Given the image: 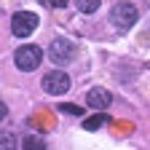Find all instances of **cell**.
<instances>
[{
	"label": "cell",
	"mask_w": 150,
	"mask_h": 150,
	"mask_svg": "<svg viewBox=\"0 0 150 150\" xmlns=\"http://www.w3.org/2000/svg\"><path fill=\"white\" fill-rule=\"evenodd\" d=\"M137 16H139V13H137V8L131 6V3H115V6H112V11H110V22H112V27H115V30L126 32V30L134 27Z\"/></svg>",
	"instance_id": "6da1fadb"
},
{
	"label": "cell",
	"mask_w": 150,
	"mask_h": 150,
	"mask_svg": "<svg viewBox=\"0 0 150 150\" xmlns=\"http://www.w3.org/2000/svg\"><path fill=\"white\" fill-rule=\"evenodd\" d=\"M38 22H40V19H38L32 11H16L13 19H11V32H13L16 38H27V35L35 32Z\"/></svg>",
	"instance_id": "7a4b0ae2"
},
{
	"label": "cell",
	"mask_w": 150,
	"mask_h": 150,
	"mask_svg": "<svg viewBox=\"0 0 150 150\" xmlns=\"http://www.w3.org/2000/svg\"><path fill=\"white\" fill-rule=\"evenodd\" d=\"M40 59H43V51L38 48V46H22V48L16 51V56H13L16 67L22 70V72H32L38 64H40Z\"/></svg>",
	"instance_id": "3957f363"
},
{
	"label": "cell",
	"mask_w": 150,
	"mask_h": 150,
	"mask_svg": "<svg viewBox=\"0 0 150 150\" xmlns=\"http://www.w3.org/2000/svg\"><path fill=\"white\" fill-rule=\"evenodd\" d=\"M70 88V75L62 72V70H51L43 75V91L46 94H54V97H59Z\"/></svg>",
	"instance_id": "277c9868"
},
{
	"label": "cell",
	"mask_w": 150,
	"mask_h": 150,
	"mask_svg": "<svg viewBox=\"0 0 150 150\" xmlns=\"http://www.w3.org/2000/svg\"><path fill=\"white\" fill-rule=\"evenodd\" d=\"M48 56H51L54 64H67L75 56V43L64 40V38H56V40L48 46Z\"/></svg>",
	"instance_id": "5b68a950"
},
{
	"label": "cell",
	"mask_w": 150,
	"mask_h": 150,
	"mask_svg": "<svg viewBox=\"0 0 150 150\" xmlns=\"http://www.w3.org/2000/svg\"><path fill=\"white\" fill-rule=\"evenodd\" d=\"M86 102H88V107H94L97 112H102L110 105V91H105V88H91L86 94Z\"/></svg>",
	"instance_id": "8992f818"
},
{
	"label": "cell",
	"mask_w": 150,
	"mask_h": 150,
	"mask_svg": "<svg viewBox=\"0 0 150 150\" xmlns=\"http://www.w3.org/2000/svg\"><path fill=\"white\" fill-rule=\"evenodd\" d=\"M107 121H110V118L105 115V112H97V115H91V118H86V121H83V129H86V131H97V129H99V126H105Z\"/></svg>",
	"instance_id": "52a82bcc"
},
{
	"label": "cell",
	"mask_w": 150,
	"mask_h": 150,
	"mask_svg": "<svg viewBox=\"0 0 150 150\" xmlns=\"http://www.w3.org/2000/svg\"><path fill=\"white\" fill-rule=\"evenodd\" d=\"M22 147H24V150H46V139H43L40 134H30V137H24Z\"/></svg>",
	"instance_id": "ba28073f"
},
{
	"label": "cell",
	"mask_w": 150,
	"mask_h": 150,
	"mask_svg": "<svg viewBox=\"0 0 150 150\" xmlns=\"http://www.w3.org/2000/svg\"><path fill=\"white\" fill-rule=\"evenodd\" d=\"M99 3L102 0H75V8H78L81 13H94L99 8Z\"/></svg>",
	"instance_id": "9c48e42d"
},
{
	"label": "cell",
	"mask_w": 150,
	"mask_h": 150,
	"mask_svg": "<svg viewBox=\"0 0 150 150\" xmlns=\"http://www.w3.org/2000/svg\"><path fill=\"white\" fill-rule=\"evenodd\" d=\"M16 147V137L11 131H0V150H13Z\"/></svg>",
	"instance_id": "30bf717a"
},
{
	"label": "cell",
	"mask_w": 150,
	"mask_h": 150,
	"mask_svg": "<svg viewBox=\"0 0 150 150\" xmlns=\"http://www.w3.org/2000/svg\"><path fill=\"white\" fill-rule=\"evenodd\" d=\"M59 110L67 112V115H83V107H78V105H59Z\"/></svg>",
	"instance_id": "8fae6325"
},
{
	"label": "cell",
	"mask_w": 150,
	"mask_h": 150,
	"mask_svg": "<svg viewBox=\"0 0 150 150\" xmlns=\"http://www.w3.org/2000/svg\"><path fill=\"white\" fill-rule=\"evenodd\" d=\"M46 3H48V6H54V8H64L70 0H46Z\"/></svg>",
	"instance_id": "7c38bea8"
},
{
	"label": "cell",
	"mask_w": 150,
	"mask_h": 150,
	"mask_svg": "<svg viewBox=\"0 0 150 150\" xmlns=\"http://www.w3.org/2000/svg\"><path fill=\"white\" fill-rule=\"evenodd\" d=\"M6 115H8V107H6V105H3V102H0V121H3V118H6Z\"/></svg>",
	"instance_id": "4fadbf2b"
}]
</instances>
